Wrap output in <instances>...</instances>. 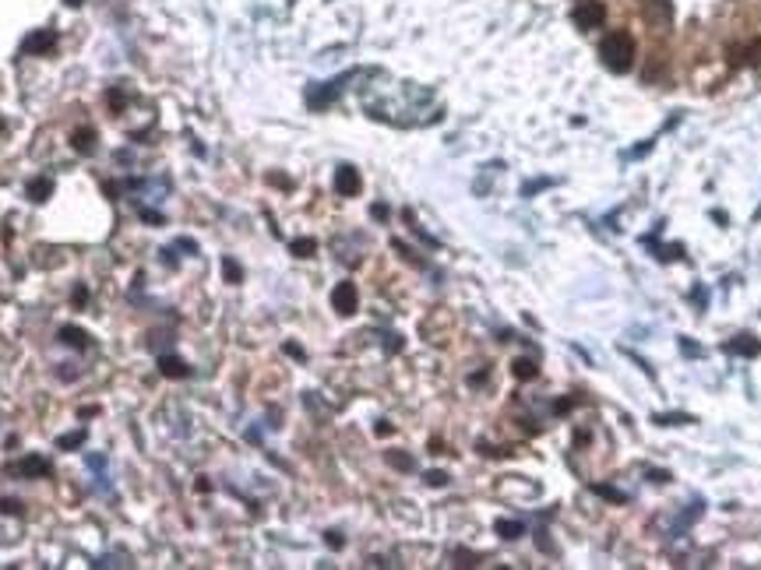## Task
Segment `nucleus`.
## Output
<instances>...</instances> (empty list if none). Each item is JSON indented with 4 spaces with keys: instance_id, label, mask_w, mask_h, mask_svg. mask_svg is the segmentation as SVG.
Returning <instances> with one entry per match:
<instances>
[{
    "instance_id": "5",
    "label": "nucleus",
    "mask_w": 761,
    "mask_h": 570,
    "mask_svg": "<svg viewBox=\"0 0 761 570\" xmlns=\"http://www.w3.org/2000/svg\"><path fill=\"white\" fill-rule=\"evenodd\" d=\"M335 190H339L342 197H356V194H360V173H356L353 166H339V173H335Z\"/></svg>"
},
{
    "instance_id": "28",
    "label": "nucleus",
    "mask_w": 761,
    "mask_h": 570,
    "mask_svg": "<svg viewBox=\"0 0 761 570\" xmlns=\"http://www.w3.org/2000/svg\"><path fill=\"white\" fill-rule=\"evenodd\" d=\"M67 4H71V8H78V4H82V0H67Z\"/></svg>"
},
{
    "instance_id": "27",
    "label": "nucleus",
    "mask_w": 761,
    "mask_h": 570,
    "mask_svg": "<svg viewBox=\"0 0 761 570\" xmlns=\"http://www.w3.org/2000/svg\"><path fill=\"white\" fill-rule=\"evenodd\" d=\"M286 352H290V356H297V359H304V349H300V345H293V342L286 345Z\"/></svg>"
},
{
    "instance_id": "13",
    "label": "nucleus",
    "mask_w": 761,
    "mask_h": 570,
    "mask_svg": "<svg viewBox=\"0 0 761 570\" xmlns=\"http://www.w3.org/2000/svg\"><path fill=\"white\" fill-rule=\"evenodd\" d=\"M652 423H659V426H684V423H694V416H684V412H666V416H652Z\"/></svg>"
},
{
    "instance_id": "25",
    "label": "nucleus",
    "mask_w": 761,
    "mask_h": 570,
    "mask_svg": "<svg viewBox=\"0 0 761 570\" xmlns=\"http://www.w3.org/2000/svg\"><path fill=\"white\" fill-rule=\"evenodd\" d=\"M680 349H684L687 356H698V352H701V349H698V345H694L691 338H680Z\"/></svg>"
},
{
    "instance_id": "17",
    "label": "nucleus",
    "mask_w": 761,
    "mask_h": 570,
    "mask_svg": "<svg viewBox=\"0 0 761 570\" xmlns=\"http://www.w3.org/2000/svg\"><path fill=\"white\" fill-rule=\"evenodd\" d=\"M92 138H96V134L85 127L82 134H74V148H78V152H92Z\"/></svg>"
},
{
    "instance_id": "10",
    "label": "nucleus",
    "mask_w": 761,
    "mask_h": 570,
    "mask_svg": "<svg viewBox=\"0 0 761 570\" xmlns=\"http://www.w3.org/2000/svg\"><path fill=\"white\" fill-rule=\"evenodd\" d=\"M589 489L599 493V496H606L610 503H627V493H620V489H613V486H606V482H592Z\"/></svg>"
},
{
    "instance_id": "16",
    "label": "nucleus",
    "mask_w": 761,
    "mask_h": 570,
    "mask_svg": "<svg viewBox=\"0 0 761 570\" xmlns=\"http://www.w3.org/2000/svg\"><path fill=\"white\" fill-rule=\"evenodd\" d=\"M159 366H162V373H169V377H187V366H183L180 359H162Z\"/></svg>"
},
{
    "instance_id": "23",
    "label": "nucleus",
    "mask_w": 761,
    "mask_h": 570,
    "mask_svg": "<svg viewBox=\"0 0 761 570\" xmlns=\"http://www.w3.org/2000/svg\"><path fill=\"white\" fill-rule=\"evenodd\" d=\"M427 482H430V486H444L448 475H444V472H427Z\"/></svg>"
},
{
    "instance_id": "3",
    "label": "nucleus",
    "mask_w": 761,
    "mask_h": 570,
    "mask_svg": "<svg viewBox=\"0 0 761 570\" xmlns=\"http://www.w3.org/2000/svg\"><path fill=\"white\" fill-rule=\"evenodd\" d=\"M356 303H360V293H356L353 281H339L335 289H332V307H335L342 317L356 314Z\"/></svg>"
},
{
    "instance_id": "22",
    "label": "nucleus",
    "mask_w": 761,
    "mask_h": 570,
    "mask_svg": "<svg viewBox=\"0 0 761 570\" xmlns=\"http://www.w3.org/2000/svg\"><path fill=\"white\" fill-rule=\"evenodd\" d=\"M85 440V433L78 430V433H71V437H60V447H74V444H82Z\"/></svg>"
},
{
    "instance_id": "1",
    "label": "nucleus",
    "mask_w": 761,
    "mask_h": 570,
    "mask_svg": "<svg viewBox=\"0 0 761 570\" xmlns=\"http://www.w3.org/2000/svg\"><path fill=\"white\" fill-rule=\"evenodd\" d=\"M599 57L613 74H627L635 67V36L631 32H606L599 43Z\"/></svg>"
},
{
    "instance_id": "19",
    "label": "nucleus",
    "mask_w": 761,
    "mask_h": 570,
    "mask_svg": "<svg viewBox=\"0 0 761 570\" xmlns=\"http://www.w3.org/2000/svg\"><path fill=\"white\" fill-rule=\"evenodd\" d=\"M388 461H391L395 468H402V472H409V468H412V458H409V454H395V451H391V454H388Z\"/></svg>"
},
{
    "instance_id": "7",
    "label": "nucleus",
    "mask_w": 761,
    "mask_h": 570,
    "mask_svg": "<svg viewBox=\"0 0 761 570\" xmlns=\"http://www.w3.org/2000/svg\"><path fill=\"white\" fill-rule=\"evenodd\" d=\"M726 349H729V352H736V356H747V359L761 356V342H757L754 335H736V338H733Z\"/></svg>"
},
{
    "instance_id": "15",
    "label": "nucleus",
    "mask_w": 761,
    "mask_h": 570,
    "mask_svg": "<svg viewBox=\"0 0 761 570\" xmlns=\"http://www.w3.org/2000/svg\"><path fill=\"white\" fill-rule=\"evenodd\" d=\"M290 250H293L297 257H311V253L318 250V243H314V239H293V243H290Z\"/></svg>"
},
{
    "instance_id": "20",
    "label": "nucleus",
    "mask_w": 761,
    "mask_h": 570,
    "mask_svg": "<svg viewBox=\"0 0 761 570\" xmlns=\"http://www.w3.org/2000/svg\"><path fill=\"white\" fill-rule=\"evenodd\" d=\"M659 257H663V260H677V257H684V246H680V243H673V246H666Z\"/></svg>"
},
{
    "instance_id": "21",
    "label": "nucleus",
    "mask_w": 761,
    "mask_h": 570,
    "mask_svg": "<svg viewBox=\"0 0 761 570\" xmlns=\"http://www.w3.org/2000/svg\"><path fill=\"white\" fill-rule=\"evenodd\" d=\"M0 514H22V503L18 500H0Z\"/></svg>"
},
{
    "instance_id": "6",
    "label": "nucleus",
    "mask_w": 761,
    "mask_h": 570,
    "mask_svg": "<svg viewBox=\"0 0 761 570\" xmlns=\"http://www.w3.org/2000/svg\"><path fill=\"white\" fill-rule=\"evenodd\" d=\"M15 472H18L22 479H43V475H50V461L39 458V454H29V458H22V461L15 465Z\"/></svg>"
},
{
    "instance_id": "4",
    "label": "nucleus",
    "mask_w": 761,
    "mask_h": 570,
    "mask_svg": "<svg viewBox=\"0 0 761 570\" xmlns=\"http://www.w3.org/2000/svg\"><path fill=\"white\" fill-rule=\"evenodd\" d=\"M53 43H57V32H50V29H43V32H32L25 43H22V53L25 57H36V53H50L53 50Z\"/></svg>"
},
{
    "instance_id": "24",
    "label": "nucleus",
    "mask_w": 761,
    "mask_h": 570,
    "mask_svg": "<svg viewBox=\"0 0 761 570\" xmlns=\"http://www.w3.org/2000/svg\"><path fill=\"white\" fill-rule=\"evenodd\" d=\"M649 479H652V482H670V472H663V468H649Z\"/></svg>"
},
{
    "instance_id": "12",
    "label": "nucleus",
    "mask_w": 761,
    "mask_h": 570,
    "mask_svg": "<svg viewBox=\"0 0 761 570\" xmlns=\"http://www.w3.org/2000/svg\"><path fill=\"white\" fill-rule=\"evenodd\" d=\"M512 373H515L519 380H533V377L540 373V366H536L533 359H515V366H512Z\"/></svg>"
},
{
    "instance_id": "11",
    "label": "nucleus",
    "mask_w": 761,
    "mask_h": 570,
    "mask_svg": "<svg viewBox=\"0 0 761 570\" xmlns=\"http://www.w3.org/2000/svg\"><path fill=\"white\" fill-rule=\"evenodd\" d=\"M50 190H53V183H50L46 176H39V180H32V183H29V197H32V201H46V197H50Z\"/></svg>"
},
{
    "instance_id": "14",
    "label": "nucleus",
    "mask_w": 761,
    "mask_h": 570,
    "mask_svg": "<svg viewBox=\"0 0 761 570\" xmlns=\"http://www.w3.org/2000/svg\"><path fill=\"white\" fill-rule=\"evenodd\" d=\"M60 342H67V345H78V349H85V331H78V328H60Z\"/></svg>"
},
{
    "instance_id": "18",
    "label": "nucleus",
    "mask_w": 761,
    "mask_h": 570,
    "mask_svg": "<svg viewBox=\"0 0 761 570\" xmlns=\"http://www.w3.org/2000/svg\"><path fill=\"white\" fill-rule=\"evenodd\" d=\"M222 271H226V278H229V281H240V278H243V271H240V264H236V260H229V257L222 260Z\"/></svg>"
},
{
    "instance_id": "26",
    "label": "nucleus",
    "mask_w": 761,
    "mask_h": 570,
    "mask_svg": "<svg viewBox=\"0 0 761 570\" xmlns=\"http://www.w3.org/2000/svg\"><path fill=\"white\" fill-rule=\"evenodd\" d=\"M328 545L339 549V545H342V535H339V531H328Z\"/></svg>"
},
{
    "instance_id": "2",
    "label": "nucleus",
    "mask_w": 761,
    "mask_h": 570,
    "mask_svg": "<svg viewBox=\"0 0 761 570\" xmlns=\"http://www.w3.org/2000/svg\"><path fill=\"white\" fill-rule=\"evenodd\" d=\"M575 25L582 29V32H592V29H599L603 25V18H606V8L599 4V0H582V4L575 8Z\"/></svg>"
},
{
    "instance_id": "9",
    "label": "nucleus",
    "mask_w": 761,
    "mask_h": 570,
    "mask_svg": "<svg viewBox=\"0 0 761 570\" xmlns=\"http://www.w3.org/2000/svg\"><path fill=\"white\" fill-rule=\"evenodd\" d=\"M493 528H497V535H500V538H507V542H515V538L526 531V528H522V521H497Z\"/></svg>"
},
{
    "instance_id": "8",
    "label": "nucleus",
    "mask_w": 761,
    "mask_h": 570,
    "mask_svg": "<svg viewBox=\"0 0 761 570\" xmlns=\"http://www.w3.org/2000/svg\"><path fill=\"white\" fill-rule=\"evenodd\" d=\"M342 81H346V78H339V81H328V88H321V92H311V106H314V110H325V106H328V102L339 95Z\"/></svg>"
}]
</instances>
